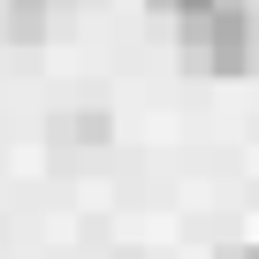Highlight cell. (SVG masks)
I'll use <instances>...</instances> for the list:
<instances>
[{"instance_id": "1", "label": "cell", "mask_w": 259, "mask_h": 259, "mask_svg": "<svg viewBox=\"0 0 259 259\" xmlns=\"http://www.w3.org/2000/svg\"><path fill=\"white\" fill-rule=\"evenodd\" d=\"M191 31V61L213 69V76H251L259 69V16H251V0H221V8H206Z\"/></svg>"}, {"instance_id": "2", "label": "cell", "mask_w": 259, "mask_h": 259, "mask_svg": "<svg viewBox=\"0 0 259 259\" xmlns=\"http://www.w3.org/2000/svg\"><path fill=\"white\" fill-rule=\"evenodd\" d=\"M114 138V122L107 114H54V145L69 153V160H84V153H99Z\"/></svg>"}, {"instance_id": "3", "label": "cell", "mask_w": 259, "mask_h": 259, "mask_svg": "<svg viewBox=\"0 0 259 259\" xmlns=\"http://www.w3.org/2000/svg\"><path fill=\"white\" fill-rule=\"evenodd\" d=\"M46 16H54V0H0V38L31 46V38L46 31Z\"/></svg>"}, {"instance_id": "4", "label": "cell", "mask_w": 259, "mask_h": 259, "mask_svg": "<svg viewBox=\"0 0 259 259\" xmlns=\"http://www.w3.org/2000/svg\"><path fill=\"white\" fill-rule=\"evenodd\" d=\"M221 259H259V244H236V251H221Z\"/></svg>"}]
</instances>
